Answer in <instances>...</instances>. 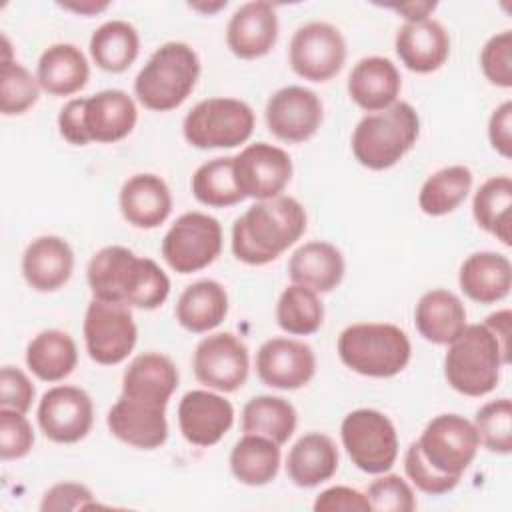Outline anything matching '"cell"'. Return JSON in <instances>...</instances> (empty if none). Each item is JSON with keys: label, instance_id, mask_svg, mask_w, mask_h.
<instances>
[{"label": "cell", "instance_id": "1", "mask_svg": "<svg viewBox=\"0 0 512 512\" xmlns=\"http://www.w3.org/2000/svg\"><path fill=\"white\" fill-rule=\"evenodd\" d=\"M88 286L98 300L154 310L170 294L166 272L150 258L136 256L124 246L98 250L86 270Z\"/></svg>", "mask_w": 512, "mask_h": 512}, {"label": "cell", "instance_id": "2", "mask_svg": "<svg viewBox=\"0 0 512 512\" xmlns=\"http://www.w3.org/2000/svg\"><path fill=\"white\" fill-rule=\"evenodd\" d=\"M306 230V212L292 196L252 204L232 226V252L250 266H264L288 250Z\"/></svg>", "mask_w": 512, "mask_h": 512}, {"label": "cell", "instance_id": "3", "mask_svg": "<svg viewBox=\"0 0 512 512\" xmlns=\"http://www.w3.org/2000/svg\"><path fill=\"white\" fill-rule=\"evenodd\" d=\"M138 118L132 96L124 90H102L88 98L70 100L58 114L64 140L74 146L88 142H118L126 138Z\"/></svg>", "mask_w": 512, "mask_h": 512}, {"label": "cell", "instance_id": "4", "mask_svg": "<svg viewBox=\"0 0 512 512\" xmlns=\"http://www.w3.org/2000/svg\"><path fill=\"white\" fill-rule=\"evenodd\" d=\"M510 362L494 332L482 324L466 326L448 344L444 356V376L448 384L464 396H486L500 380V368Z\"/></svg>", "mask_w": 512, "mask_h": 512}, {"label": "cell", "instance_id": "5", "mask_svg": "<svg viewBox=\"0 0 512 512\" xmlns=\"http://www.w3.org/2000/svg\"><path fill=\"white\" fill-rule=\"evenodd\" d=\"M420 134V118L408 102L366 114L352 132V154L370 170H386L412 150Z\"/></svg>", "mask_w": 512, "mask_h": 512}, {"label": "cell", "instance_id": "6", "mask_svg": "<svg viewBox=\"0 0 512 512\" xmlns=\"http://www.w3.org/2000/svg\"><path fill=\"white\" fill-rule=\"evenodd\" d=\"M198 76V54L184 42H166L138 72L134 92L144 108L168 112L190 96Z\"/></svg>", "mask_w": 512, "mask_h": 512}, {"label": "cell", "instance_id": "7", "mask_svg": "<svg viewBox=\"0 0 512 512\" xmlns=\"http://www.w3.org/2000/svg\"><path fill=\"white\" fill-rule=\"evenodd\" d=\"M412 346L406 332L386 322H358L338 336V356L354 372L390 378L406 368Z\"/></svg>", "mask_w": 512, "mask_h": 512}, {"label": "cell", "instance_id": "8", "mask_svg": "<svg viewBox=\"0 0 512 512\" xmlns=\"http://www.w3.org/2000/svg\"><path fill=\"white\" fill-rule=\"evenodd\" d=\"M254 110L238 98H208L198 102L184 118L182 132L188 144L200 150L234 148L254 130Z\"/></svg>", "mask_w": 512, "mask_h": 512}, {"label": "cell", "instance_id": "9", "mask_svg": "<svg viewBox=\"0 0 512 512\" xmlns=\"http://www.w3.org/2000/svg\"><path fill=\"white\" fill-rule=\"evenodd\" d=\"M342 444L356 468L368 474L388 472L398 456V434L390 418L372 408H358L344 416Z\"/></svg>", "mask_w": 512, "mask_h": 512}, {"label": "cell", "instance_id": "10", "mask_svg": "<svg viewBox=\"0 0 512 512\" xmlns=\"http://www.w3.org/2000/svg\"><path fill=\"white\" fill-rule=\"evenodd\" d=\"M222 250V226L204 212H186L162 240V258L178 274H192L212 264Z\"/></svg>", "mask_w": 512, "mask_h": 512}, {"label": "cell", "instance_id": "11", "mask_svg": "<svg viewBox=\"0 0 512 512\" xmlns=\"http://www.w3.org/2000/svg\"><path fill=\"white\" fill-rule=\"evenodd\" d=\"M416 444L430 468L460 478L472 464L480 440L474 424L464 416L440 414L426 424Z\"/></svg>", "mask_w": 512, "mask_h": 512}, {"label": "cell", "instance_id": "12", "mask_svg": "<svg viewBox=\"0 0 512 512\" xmlns=\"http://www.w3.org/2000/svg\"><path fill=\"white\" fill-rule=\"evenodd\" d=\"M136 338L138 330L128 306L92 298L84 316V342L96 364L122 362L136 346Z\"/></svg>", "mask_w": 512, "mask_h": 512}, {"label": "cell", "instance_id": "13", "mask_svg": "<svg viewBox=\"0 0 512 512\" xmlns=\"http://www.w3.org/2000/svg\"><path fill=\"white\" fill-rule=\"evenodd\" d=\"M346 60V40L328 22H308L300 26L288 48L290 68L304 80L326 82L340 72Z\"/></svg>", "mask_w": 512, "mask_h": 512}, {"label": "cell", "instance_id": "14", "mask_svg": "<svg viewBox=\"0 0 512 512\" xmlns=\"http://www.w3.org/2000/svg\"><path fill=\"white\" fill-rule=\"evenodd\" d=\"M192 368L200 384L218 392H234L248 378V348L232 332L210 334L198 342Z\"/></svg>", "mask_w": 512, "mask_h": 512}, {"label": "cell", "instance_id": "15", "mask_svg": "<svg viewBox=\"0 0 512 512\" xmlns=\"http://www.w3.org/2000/svg\"><path fill=\"white\" fill-rule=\"evenodd\" d=\"M290 178L292 160L288 152L268 142L250 144L234 156V180L244 198H276Z\"/></svg>", "mask_w": 512, "mask_h": 512}, {"label": "cell", "instance_id": "16", "mask_svg": "<svg viewBox=\"0 0 512 512\" xmlns=\"http://www.w3.org/2000/svg\"><path fill=\"white\" fill-rule=\"evenodd\" d=\"M94 406L76 386H54L38 404V424L46 438L58 444L80 442L92 428Z\"/></svg>", "mask_w": 512, "mask_h": 512}, {"label": "cell", "instance_id": "17", "mask_svg": "<svg viewBox=\"0 0 512 512\" xmlns=\"http://www.w3.org/2000/svg\"><path fill=\"white\" fill-rule=\"evenodd\" d=\"M322 102L304 86H284L266 102L268 130L284 142H306L322 124Z\"/></svg>", "mask_w": 512, "mask_h": 512}, {"label": "cell", "instance_id": "18", "mask_svg": "<svg viewBox=\"0 0 512 512\" xmlns=\"http://www.w3.org/2000/svg\"><path fill=\"white\" fill-rule=\"evenodd\" d=\"M258 378L278 390L306 386L316 372V356L306 342L292 338H270L256 352Z\"/></svg>", "mask_w": 512, "mask_h": 512}, {"label": "cell", "instance_id": "19", "mask_svg": "<svg viewBox=\"0 0 512 512\" xmlns=\"http://www.w3.org/2000/svg\"><path fill=\"white\" fill-rule=\"evenodd\" d=\"M234 422L232 404L208 390H190L178 404V426L194 446H214Z\"/></svg>", "mask_w": 512, "mask_h": 512}, {"label": "cell", "instance_id": "20", "mask_svg": "<svg viewBox=\"0 0 512 512\" xmlns=\"http://www.w3.org/2000/svg\"><path fill=\"white\" fill-rule=\"evenodd\" d=\"M106 424L118 440L142 450H154L168 438L166 406L132 400L122 394L108 410Z\"/></svg>", "mask_w": 512, "mask_h": 512}, {"label": "cell", "instance_id": "21", "mask_svg": "<svg viewBox=\"0 0 512 512\" xmlns=\"http://www.w3.org/2000/svg\"><path fill=\"white\" fill-rule=\"evenodd\" d=\"M278 38L276 8L266 0L246 2L234 10L228 28L226 44L238 58L254 60L272 50Z\"/></svg>", "mask_w": 512, "mask_h": 512}, {"label": "cell", "instance_id": "22", "mask_svg": "<svg viewBox=\"0 0 512 512\" xmlns=\"http://www.w3.org/2000/svg\"><path fill=\"white\" fill-rule=\"evenodd\" d=\"M396 54L402 64L418 74L438 70L450 54V38L436 20L406 22L396 32Z\"/></svg>", "mask_w": 512, "mask_h": 512}, {"label": "cell", "instance_id": "23", "mask_svg": "<svg viewBox=\"0 0 512 512\" xmlns=\"http://www.w3.org/2000/svg\"><path fill=\"white\" fill-rule=\"evenodd\" d=\"M74 270V252L60 236H40L28 244L22 256V274L30 288L54 292L62 288Z\"/></svg>", "mask_w": 512, "mask_h": 512}, {"label": "cell", "instance_id": "24", "mask_svg": "<svg viewBox=\"0 0 512 512\" xmlns=\"http://www.w3.org/2000/svg\"><path fill=\"white\" fill-rule=\"evenodd\" d=\"M400 88V72L396 64L384 56L358 60L348 76V94L366 112H380L392 106Z\"/></svg>", "mask_w": 512, "mask_h": 512}, {"label": "cell", "instance_id": "25", "mask_svg": "<svg viewBox=\"0 0 512 512\" xmlns=\"http://www.w3.org/2000/svg\"><path fill=\"white\" fill-rule=\"evenodd\" d=\"M120 212L136 228H156L172 212V194L156 174H134L120 188Z\"/></svg>", "mask_w": 512, "mask_h": 512}, {"label": "cell", "instance_id": "26", "mask_svg": "<svg viewBox=\"0 0 512 512\" xmlns=\"http://www.w3.org/2000/svg\"><path fill=\"white\" fill-rule=\"evenodd\" d=\"M178 370L174 362L158 352L138 354L122 376V396L166 406L178 386Z\"/></svg>", "mask_w": 512, "mask_h": 512}, {"label": "cell", "instance_id": "27", "mask_svg": "<svg viewBox=\"0 0 512 512\" xmlns=\"http://www.w3.org/2000/svg\"><path fill=\"white\" fill-rule=\"evenodd\" d=\"M458 282L470 300L494 304L510 294L512 264L498 252H474L462 262Z\"/></svg>", "mask_w": 512, "mask_h": 512}, {"label": "cell", "instance_id": "28", "mask_svg": "<svg viewBox=\"0 0 512 512\" xmlns=\"http://www.w3.org/2000/svg\"><path fill=\"white\" fill-rule=\"evenodd\" d=\"M344 256L342 252L322 240L302 244L288 262V274L292 284L304 286L318 292L334 290L344 278Z\"/></svg>", "mask_w": 512, "mask_h": 512}, {"label": "cell", "instance_id": "29", "mask_svg": "<svg viewBox=\"0 0 512 512\" xmlns=\"http://www.w3.org/2000/svg\"><path fill=\"white\" fill-rule=\"evenodd\" d=\"M338 470V448L330 436L310 432L300 436L288 452V478L300 488H314Z\"/></svg>", "mask_w": 512, "mask_h": 512}, {"label": "cell", "instance_id": "30", "mask_svg": "<svg viewBox=\"0 0 512 512\" xmlns=\"http://www.w3.org/2000/svg\"><path fill=\"white\" fill-rule=\"evenodd\" d=\"M414 324L428 342L450 344L466 328V308L456 294L436 288L420 296Z\"/></svg>", "mask_w": 512, "mask_h": 512}, {"label": "cell", "instance_id": "31", "mask_svg": "<svg viewBox=\"0 0 512 512\" xmlns=\"http://www.w3.org/2000/svg\"><path fill=\"white\" fill-rule=\"evenodd\" d=\"M90 68L82 50L74 44L48 46L36 68V80L42 90L52 96H70L82 90L88 82Z\"/></svg>", "mask_w": 512, "mask_h": 512}, {"label": "cell", "instance_id": "32", "mask_svg": "<svg viewBox=\"0 0 512 512\" xmlns=\"http://www.w3.org/2000/svg\"><path fill=\"white\" fill-rule=\"evenodd\" d=\"M174 314L188 332H208L226 318L228 294L216 280H198L180 294Z\"/></svg>", "mask_w": 512, "mask_h": 512}, {"label": "cell", "instance_id": "33", "mask_svg": "<svg viewBox=\"0 0 512 512\" xmlns=\"http://www.w3.org/2000/svg\"><path fill=\"white\" fill-rule=\"evenodd\" d=\"M78 362V350L72 336L64 330H42L26 348V366L44 382L64 380Z\"/></svg>", "mask_w": 512, "mask_h": 512}, {"label": "cell", "instance_id": "34", "mask_svg": "<svg viewBox=\"0 0 512 512\" xmlns=\"http://www.w3.org/2000/svg\"><path fill=\"white\" fill-rule=\"evenodd\" d=\"M280 468V444L260 434H246L230 452V470L246 486L272 482Z\"/></svg>", "mask_w": 512, "mask_h": 512}, {"label": "cell", "instance_id": "35", "mask_svg": "<svg viewBox=\"0 0 512 512\" xmlns=\"http://www.w3.org/2000/svg\"><path fill=\"white\" fill-rule=\"evenodd\" d=\"M472 214L478 226L502 244H512V180L508 176L488 178L474 194Z\"/></svg>", "mask_w": 512, "mask_h": 512}, {"label": "cell", "instance_id": "36", "mask_svg": "<svg viewBox=\"0 0 512 512\" xmlns=\"http://www.w3.org/2000/svg\"><path fill=\"white\" fill-rule=\"evenodd\" d=\"M296 410L280 396H254L242 408V432L260 434L276 444H286L296 430Z\"/></svg>", "mask_w": 512, "mask_h": 512}, {"label": "cell", "instance_id": "37", "mask_svg": "<svg viewBox=\"0 0 512 512\" xmlns=\"http://www.w3.org/2000/svg\"><path fill=\"white\" fill-rule=\"evenodd\" d=\"M138 50V32L126 20L104 22L90 38V56L106 72H124L136 60Z\"/></svg>", "mask_w": 512, "mask_h": 512}, {"label": "cell", "instance_id": "38", "mask_svg": "<svg viewBox=\"0 0 512 512\" xmlns=\"http://www.w3.org/2000/svg\"><path fill=\"white\" fill-rule=\"evenodd\" d=\"M472 172L468 166H446L432 176L420 188L418 206L428 216H444L456 210L472 188Z\"/></svg>", "mask_w": 512, "mask_h": 512}, {"label": "cell", "instance_id": "39", "mask_svg": "<svg viewBox=\"0 0 512 512\" xmlns=\"http://www.w3.org/2000/svg\"><path fill=\"white\" fill-rule=\"evenodd\" d=\"M276 322L294 336L314 334L324 322V306L314 290L292 284L278 298Z\"/></svg>", "mask_w": 512, "mask_h": 512}, {"label": "cell", "instance_id": "40", "mask_svg": "<svg viewBox=\"0 0 512 512\" xmlns=\"http://www.w3.org/2000/svg\"><path fill=\"white\" fill-rule=\"evenodd\" d=\"M192 192L198 202L224 208L244 200L234 180V156L214 158L196 168L192 176Z\"/></svg>", "mask_w": 512, "mask_h": 512}, {"label": "cell", "instance_id": "41", "mask_svg": "<svg viewBox=\"0 0 512 512\" xmlns=\"http://www.w3.org/2000/svg\"><path fill=\"white\" fill-rule=\"evenodd\" d=\"M38 94V80L22 64L12 62L10 56H4L0 72V112L4 116L24 114L36 104Z\"/></svg>", "mask_w": 512, "mask_h": 512}, {"label": "cell", "instance_id": "42", "mask_svg": "<svg viewBox=\"0 0 512 512\" xmlns=\"http://www.w3.org/2000/svg\"><path fill=\"white\" fill-rule=\"evenodd\" d=\"M474 428L480 444L490 452H512V404L508 398L486 402L474 418Z\"/></svg>", "mask_w": 512, "mask_h": 512}, {"label": "cell", "instance_id": "43", "mask_svg": "<svg viewBox=\"0 0 512 512\" xmlns=\"http://www.w3.org/2000/svg\"><path fill=\"white\" fill-rule=\"evenodd\" d=\"M366 498L370 502V510L378 512H412L416 508V498L410 484L396 474L376 478L368 486Z\"/></svg>", "mask_w": 512, "mask_h": 512}, {"label": "cell", "instance_id": "44", "mask_svg": "<svg viewBox=\"0 0 512 512\" xmlns=\"http://www.w3.org/2000/svg\"><path fill=\"white\" fill-rule=\"evenodd\" d=\"M480 66L484 76L500 86H512V32L502 30L494 34L480 52Z\"/></svg>", "mask_w": 512, "mask_h": 512}, {"label": "cell", "instance_id": "45", "mask_svg": "<svg viewBox=\"0 0 512 512\" xmlns=\"http://www.w3.org/2000/svg\"><path fill=\"white\" fill-rule=\"evenodd\" d=\"M34 444V430L18 410L0 408V456L2 460L24 458Z\"/></svg>", "mask_w": 512, "mask_h": 512}, {"label": "cell", "instance_id": "46", "mask_svg": "<svg viewBox=\"0 0 512 512\" xmlns=\"http://www.w3.org/2000/svg\"><path fill=\"white\" fill-rule=\"evenodd\" d=\"M404 470L408 474V478L414 482V486L430 496H440L446 494L450 490H454L460 482L458 476H448V474H440L434 468H430L426 464V460L422 458L418 444L412 442L404 454Z\"/></svg>", "mask_w": 512, "mask_h": 512}, {"label": "cell", "instance_id": "47", "mask_svg": "<svg viewBox=\"0 0 512 512\" xmlns=\"http://www.w3.org/2000/svg\"><path fill=\"white\" fill-rule=\"evenodd\" d=\"M34 400L30 378L14 366H4L0 372V406L26 414Z\"/></svg>", "mask_w": 512, "mask_h": 512}, {"label": "cell", "instance_id": "48", "mask_svg": "<svg viewBox=\"0 0 512 512\" xmlns=\"http://www.w3.org/2000/svg\"><path fill=\"white\" fill-rule=\"evenodd\" d=\"M96 506L92 492L78 482H60L44 492L40 510H80Z\"/></svg>", "mask_w": 512, "mask_h": 512}, {"label": "cell", "instance_id": "49", "mask_svg": "<svg viewBox=\"0 0 512 512\" xmlns=\"http://www.w3.org/2000/svg\"><path fill=\"white\" fill-rule=\"evenodd\" d=\"M316 512H368L370 502L366 494L348 488V486H332L320 492L314 500Z\"/></svg>", "mask_w": 512, "mask_h": 512}, {"label": "cell", "instance_id": "50", "mask_svg": "<svg viewBox=\"0 0 512 512\" xmlns=\"http://www.w3.org/2000/svg\"><path fill=\"white\" fill-rule=\"evenodd\" d=\"M488 138L492 148L502 154L504 158H510L512 154V102L506 100L500 104L488 122Z\"/></svg>", "mask_w": 512, "mask_h": 512}, {"label": "cell", "instance_id": "51", "mask_svg": "<svg viewBox=\"0 0 512 512\" xmlns=\"http://www.w3.org/2000/svg\"><path fill=\"white\" fill-rule=\"evenodd\" d=\"M510 320H512V314L510 310H498L494 314H490L484 324L494 332V336L498 338L502 350L510 356Z\"/></svg>", "mask_w": 512, "mask_h": 512}, {"label": "cell", "instance_id": "52", "mask_svg": "<svg viewBox=\"0 0 512 512\" xmlns=\"http://www.w3.org/2000/svg\"><path fill=\"white\" fill-rule=\"evenodd\" d=\"M398 14H402L408 22H418L426 20L428 14L436 8L434 2H410V4H400V6H390Z\"/></svg>", "mask_w": 512, "mask_h": 512}, {"label": "cell", "instance_id": "53", "mask_svg": "<svg viewBox=\"0 0 512 512\" xmlns=\"http://www.w3.org/2000/svg\"><path fill=\"white\" fill-rule=\"evenodd\" d=\"M62 8H66V10H74V12H80V14H96V12H100V10H104L108 4L106 2H102V4H96V2H80V4H70V2H66V4H60Z\"/></svg>", "mask_w": 512, "mask_h": 512}]
</instances>
